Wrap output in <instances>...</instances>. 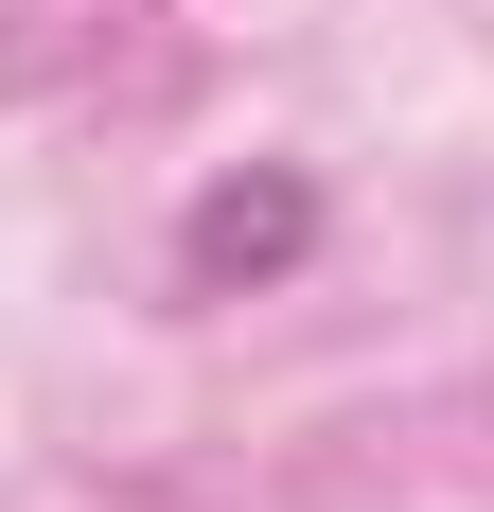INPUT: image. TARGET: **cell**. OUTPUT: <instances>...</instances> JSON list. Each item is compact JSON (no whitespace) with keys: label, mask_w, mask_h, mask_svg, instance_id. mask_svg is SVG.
<instances>
[{"label":"cell","mask_w":494,"mask_h":512,"mask_svg":"<svg viewBox=\"0 0 494 512\" xmlns=\"http://www.w3.org/2000/svg\"><path fill=\"white\" fill-rule=\"evenodd\" d=\"M300 248H318V195H300V177H212L195 230H177V265H195V283H283Z\"/></svg>","instance_id":"obj_1"}]
</instances>
